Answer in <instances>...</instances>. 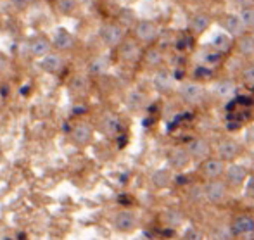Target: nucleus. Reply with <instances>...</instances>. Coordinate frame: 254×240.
<instances>
[{"instance_id":"9","label":"nucleus","mask_w":254,"mask_h":240,"mask_svg":"<svg viewBox=\"0 0 254 240\" xmlns=\"http://www.w3.org/2000/svg\"><path fill=\"white\" fill-rule=\"evenodd\" d=\"M113 223H114V228H116V230L123 232V234H128V232H131V230H135V228H137L138 218H137V214H135L133 211L121 209V211H118V213L114 214Z\"/></svg>"},{"instance_id":"2","label":"nucleus","mask_w":254,"mask_h":240,"mask_svg":"<svg viewBox=\"0 0 254 240\" xmlns=\"http://www.w3.org/2000/svg\"><path fill=\"white\" fill-rule=\"evenodd\" d=\"M223 183L228 187V190H239V188H244V185L249 180V170L244 164L235 163H227L225 164L223 177H221Z\"/></svg>"},{"instance_id":"12","label":"nucleus","mask_w":254,"mask_h":240,"mask_svg":"<svg viewBox=\"0 0 254 240\" xmlns=\"http://www.w3.org/2000/svg\"><path fill=\"white\" fill-rule=\"evenodd\" d=\"M118 52H120V57L127 62H137L142 56V50L138 42L135 40H123L118 47Z\"/></svg>"},{"instance_id":"3","label":"nucleus","mask_w":254,"mask_h":240,"mask_svg":"<svg viewBox=\"0 0 254 240\" xmlns=\"http://www.w3.org/2000/svg\"><path fill=\"white\" fill-rule=\"evenodd\" d=\"M228 187L223 183V180H209L202 183V195L213 206H221L228 200Z\"/></svg>"},{"instance_id":"24","label":"nucleus","mask_w":254,"mask_h":240,"mask_svg":"<svg viewBox=\"0 0 254 240\" xmlns=\"http://www.w3.org/2000/svg\"><path fill=\"white\" fill-rule=\"evenodd\" d=\"M106 67H107V62H106V59H104V57H95V59L88 64V71H90V73H94V74L104 73V71H106Z\"/></svg>"},{"instance_id":"31","label":"nucleus","mask_w":254,"mask_h":240,"mask_svg":"<svg viewBox=\"0 0 254 240\" xmlns=\"http://www.w3.org/2000/svg\"><path fill=\"white\" fill-rule=\"evenodd\" d=\"M235 3H237L241 9H246V7H254V0H235Z\"/></svg>"},{"instance_id":"32","label":"nucleus","mask_w":254,"mask_h":240,"mask_svg":"<svg viewBox=\"0 0 254 240\" xmlns=\"http://www.w3.org/2000/svg\"><path fill=\"white\" fill-rule=\"evenodd\" d=\"M7 66H9V59H7L5 56H2V54H0V71H3Z\"/></svg>"},{"instance_id":"14","label":"nucleus","mask_w":254,"mask_h":240,"mask_svg":"<svg viewBox=\"0 0 254 240\" xmlns=\"http://www.w3.org/2000/svg\"><path fill=\"white\" fill-rule=\"evenodd\" d=\"M235 50L241 54L242 57H253L254 56V38L249 31L235 38Z\"/></svg>"},{"instance_id":"6","label":"nucleus","mask_w":254,"mask_h":240,"mask_svg":"<svg viewBox=\"0 0 254 240\" xmlns=\"http://www.w3.org/2000/svg\"><path fill=\"white\" fill-rule=\"evenodd\" d=\"M135 38L140 44H154L159 37V28L152 21H138L135 24Z\"/></svg>"},{"instance_id":"20","label":"nucleus","mask_w":254,"mask_h":240,"mask_svg":"<svg viewBox=\"0 0 254 240\" xmlns=\"http://www.w3.org/2000/svg\"><path fill=\"white\" fill-rule=\"evenodd\" d=\"M209 17L206 16V14H195L194 17H192L190 21V28L194 33H202V31L207 30V26H209Z\"/></svg>"},{"instance_id":"8","label":"nucleus","mask_w":254,"mask_h":240,"mask_svg":"<svg viewBox=\"0 0 254 240\" xmlns=\"http://www.w3.org/2000/svg\"><path fill=\"white\" fill-rule=\"evenodd\" d=\"M180 97L189 106H199L206 99V90L199 83H184L180 88Z\"/></svg>"},{"instance_id":"23","label":"nucleus","mask_w":254,"mask_h":240,"mask_svg":"<svg viewBox=\"0 0 254 240\" xmlns=\"http://www.w3.org/2000/svg\"><path fill=\"white\" fill-rule=\"evenodd\" d=\"M213 47L216 49V54L220 52H227L232 47V38L228 35H218L213 40Z\"/></svg>"},{"instance_id":"13","label":"nucleus","mask_w":254,"mask_h":240,"mask_svg":"<svg viewBox=\"0 0 254 240\" xmlns=\"http://www.w3.org/2000/svg\"><path fill=\"white\" fill-rule=\"evenodd\" d=\"M221 24H223V28L228 31V37L230 38H239L241 35L246 33L244 26H242L237 14H227V16L223 17V21H221Z\"/></svg>"},{"instance_id":"27","label":"nucleus","mask_w":254,"mask_h":240,"mask_svg":"<svg viewBox=\"0 0 254 240\" xmlns=\"http://www.w3.org/2000/svg\"><path fill=\"white\" fill-rule=\"evenodd\" d=\"M57 9L63 14H71L76 9V0H57Z\"/></svg>"},{"instance_id":"29","label":"nucleus","mask_w":254,"mask_h":240,"mask_svg":"<svg viewBox=\"0 0 254 240\" xmlns=\"http://www.w3.org/2000/svg\"><path fill=\"white\" fill-rule=\"evenodd\" d=\"M244 188H246V193H248L249 199L254 200V175H249V180H248V183L244 185Z\"/></svg>"},{"instance_id":"7","label":"nucleus","mask_w":254,"mask_h":240,"mask_svg":"<svg viewBox=\"0 0 254 240\" xmlns=\"http://www.w3.org/2000/svg\"><path fill=\"white\" fill-rule=\"evenodd\" d=\"M185 149H187L190 159L195 161V163H202L204 159H207V157L211 156L209 142H207L206 138H202V137L192 138V140L189 142L187 145H185Z\"/></svg>"},{"instance_id":"22","label":"nucleus","mask_w":254,"mask_h":240,"mask_svg":"<svg viewBox=\"0 0 254 240\" xmlns=\"http://www.w3.org/2000/svg\"><path fill=\"white\" fill-rule=\"evenodd\" d=\"M234 85L230 83L228 80H223V81H218L216 87H214V94L218 97H221V99H228V97L234 95Z\"/></svg>"},{"instance_id":"1","label":"nucleus","mask_w":254,"mask_h":240,"mask_svg":"<svg viewBox=\"0 0 254 240\" xmlns=\"http://www.w3.org/2000/svg\"><path fill=\"white\" fill-rule=\"evenodd\" d=\"M228 234L232 240H254V213L241 211L234 214L228 225Z\"/></svg>"},{"instance_id":"33","label":"nucleus","mask_w":254,"mask_h":240,"mask_svg":"<svg viewBox=\"0 0 254 240\" xmlns=\"http://www.w3.org/2000/svg\"><path fill=\"white\" fill-rule=\"evenodd\" d=\"M249 33H251V35H253V38H254V30H253V31H249Z\"/></svg>"},{"instance_id":"15","label":"nucleus","mask_w":254,"mask_h":240,"mask_svg":"<svg viewBox=\"0 0 254 240\" xmlns=\"http://www.w3.org/2000/svg\"><path fill=\"white\" fill-rule=\"evenodd\" d=\"M71 138H73L74 144L78 145H87L92 140V126L87 123H80L73 128L71 131Z\"/></svg>"},{"instance_id":"18","label":"nucleus","mask_w":254,"mask_h":240,"mask_svg":"<svg viewBox=\"0 0 254 240\" xmlns=\"http://www.w3.org/2000/svg\"><path fill=\"white\" fill-rule=\"evenodd\" d=\"M73 35L67 33L66 30H59L56 33V37H54V45H56L59 50H67L73 45Z\"/></svg>"},{"instance_id":"19","label":"nucleus","mask_w":254,"mask_h":240,"mask_svg":"<svg viewBox=\"0 0 254 240\" xmlns=\"http://www.w3.org/2000/svg\"><path fill=\"white\" fill-rule=\"evenodd\" d=\"M239 19H241L244 30L253 31L254 30V7H246V9H241V12L237 14Z\"/></svg>"},{"instance_id":"11","label":"nucleus","mask_w":254,"mask_h":240,"mask_svg":"<svg viewBox=\"0 0 254 240\" xmlns=\"http://www.w3.org/2000/svg\"><path fill=\"white\" fill-rule=\"evenodd\" d=\"M101 38L107 47H120L125 40V30L120 24H106L101 30Z\"/></svg>"},{"instance_id":"16","label":"nucleus","mask_w":254,"mask_h":240,"mask_svg":"<svg viewBox=\"0 0 254 240\" xmlns=\"http://www.w3.org/2000/svg\"><path fill=\"white\" fill-rule=\"evenodd\" d=\"M51 42L47 38H33V40L28 44V50H30L31 56L35 57H44L47 54H51Z\"/></svg>"},{"instance_id":"21","label":"nucleus","mask_w":254,"mask_h":240,"mask_svg":"<svg viewBox=\"0 0 254 240\" xmlns=\"http://www.w3.org/2000/svg\"><path fill=\"white\" fill-rule=\"evenodd\" d=\"M152 183L156 185L157 188H164L171 183V175L168 170H157L156 173L152 175Z\"/></svg>"},{"instance_id":"4","label":"nucleus","mask_w":254,"mask_h":240,"mask_svg":"<svg viewBox=\"0 0 254 240\" xmlns=\"http://www.w3.org/2000/svg\"><path fill=\"white\" fill-rule=\"evenodd\" d=\"M223 171H225V163L221 159H218L216 156H209L202 163H199V175H201L204 181L220 180L223 177Z\"/></svg>"},{"instance_id":"26","label":"nucleus","mask_w":254,"mask_h":240,"mask_svg":"<svg viewBox=\"0 0 254 240\" xmlns=\"http://www.w3.org/2000/svg\"><path fill=\"white\" fill-rule=\"evenodd\" d=\"M120 120L118 118H114V116H107L106 118V121H104V128L107 130V133H111V135H114V133H118V130H120Z\"/></svg>"},{"instance_id":"17","label":"nucleus","mask_w":254,"mask_h":240,"mask_svg":"<svg viewBox=\"0 0 254 240\" xmlns=\"http://www.w3.org/2000/svg\"><path fill=\"white\" fill-rule=\"evenodd\" d=\"M40 67L47 73H59L63 67V59L57 54H47L40 59Z\"/></svg>"},{"instance_id":"25","label":"nucleus","mask_w":254,"mask_h":240,"mask_svg":"<svg viewBox=\"0 0 254 240\" xmlns=\"http://www.w3.org/2000/svg\"><path fill=\"white\" fill-rule=\"evenodd\" d=\"M241 78H242V81L248 85V87H254V62L248 64V66L242 69Z\"/></svg>"},{"instance_id":"5","label":"nucleus","mask_w":254,"mask_h":240,"mask_svg":"<svg viewBox=\"0 0 254 240\" xmlns=\"http://www.w3.org/2000/svg\"><path fill=\"white\" fill-rule=\"evenodd\" d=\"M241 145L234 140V138H223L218 142L216 145V157L221 159L225 164L227 163H235L237 157L241 156Z\"/></svg>"},{"instance_id":"30","label":"nucleus","mask_w":254,"mask_h":240,"mask_svg":"<svg viewBox=\"0 0 254 240\" xmlns=\"http://www.w3.org/2000/svg\"><path fill=\"white\" fill-rule=\"evenodd\" d=\"M31 0H10V3H12V7H16L17 10H23L26 9L28 5H30Z\"/></svg>"},{"instance_id":"10","label":"nucleus","mask_w":254,"mask_h":240,"mask_svg":"<svg viewBox=\"0 0 254 240\" xmlns=\"http://www.w3.org/2000/svg\"><path fill=\"white\" fill-rule=\"evenodd\" d=\"M190 163H192V159L185 147H173V149L168 152V164H170L171 170L184 171L190 166Z\"/></svg>"},{"instance_id":"28","label":"nucleus","mask_w":254,"mask_h":240,"mask_svg":"<svg viewBox=\"0 0 254 240\" xmlns=\"http://www.w3.org/2000/svg\"><path fill=\"white\" fill-rule=\"evenodd\" d=\"M145 60H147L149 64H159L161 62V54H159V50L149 49L147 54H145Z\"/></svg>"}]
</instances>
